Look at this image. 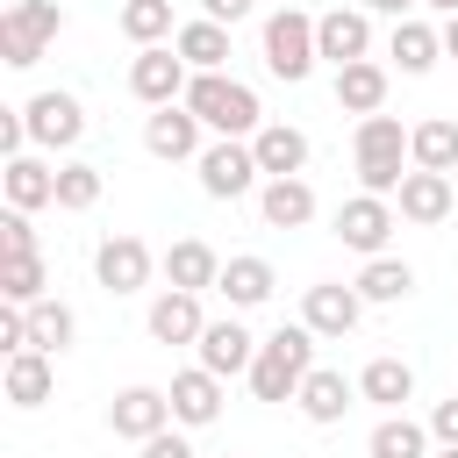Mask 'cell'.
Here are the masks:
<instances>
[{
  "mask_svg": "<svg viewBox=\"0 0 458 458\" xmlns=\"http://www.w3.org/2000/svg\"><path fill=\"white\" fill-rule=\"evenodd\" d=\"M308 372H315V329H308V322H279V329L258 344L250 394H258V401H293Z\"/></svg>",
  "mask_w": 458,
  "mask_h": 458,
  "instance_id": "cell-1",
  "label": "cell"
},
{
  "mask_svg": "<svg viewBox=\"0 0 458 458\" xmlns=\"http://www.w3.org/2000/svg\"><path fill=\"white\" fill-rule=\"evenodd\" d=\"M186 107H193V114H200V129H215L222 143H229V136H258V129H265L258 93H250L243 79H222V72H193Z\"/></svg>",
  "mask_w": 458,
  "mask_h": 458,
  "instance_id": "cell-2",
  "label": "cell"
},
{
  "mask_svg": "<svg viewBox=\"0 0 458 458\" xmlns=\"http://www.w3.org/2000/svg\"><path fill=\"white\" fill-rule=\"evenodd\" d=\"M401 157H408V129H401L394 114H365V122H358V186L379 193V200L401 193V179H408Z\"/></svg>",
  "mask_w": 458,
  "mask_h": 458,
  "instance_id": "cell-3",
  "label": "cell"
},
{
  "mask_svg": "<svg viewBox=\"0 0 458 458\" xmlns=\"http://www.w3.org/2000/svg\"><path fill=\"white\" fill-rule=\"evenodd\" d=\"M57 29H64V7H57V0H14V7L0 14V57H7L14 72H29Z\"/></svg>",
  "mask_w": 458,
  "mask_h": 458,
  "instance_id": "cell-4",
  "label": "cell"
},
{
  "mask_svg": "<svg viewBox=\"0 0 458 458\" xmlns=\"http://www.w3.org/2000/svg\"><path fill=\"white\" fill-rule=\"evenodd\" d=\"M315 57H322V50H315V21H308L301 7H279V14L265 21V64H272V79L293 86V79L315 72Z\"/></svg>",
  "mask_w": 458,
  "mask_h": 458,
  "instance_id": "cell-5",
  "label": "cell"
},
{
  "mask_svg": "<svg viewBox=\"0 0 458 458\" xmlns=\"http://www.w3.org/2000/svg\"><path fill=\"white\" fill-rule=\"evenodd\" d=\"M186 57L179 50H165V43H150V50H136V64H129V93L136 100H150V107H172V100H186Z\"/></svg>",
  "mask_w": 458,
  "mask_h": 458,
  "instance_id": "cell-6",
  "label": "cell"
},
{
  "mask_svg": "<svg viewBox=\"0 0 458 458\" xmlns=\"http://www.w3.org/2000/svg\"><path fill=\"white\" fill-rule=\"evenodd\" d=\"M200 186H208L215 200L250 193V186H258V150L236 143V136H229V143H208V150H200Z\"/></svg>",
  "mask_w": 458,
  "mask_h": 458,
  "instance_id": "cell-7",
  "label": "cell"
},
{
  "mask_svg": "<svg viewBox=\"0 0 458 458\" xmlns=\"http://www.w3.org/2000/svg\"><path fill=\"white\" fill-rule=\"evenodd\" d=\"M358 315H365V293L344 286V279H322V286H308V301H301V322H308L315 336H351Z\"/></svg>",
  "mask_w": 458,
  "mask_h": 458,
  "instance_id": "cell-8",
  "label": "cell"
},
{
  "mask_svg": "<svg viewBox=\"0 0 458 458\" xmlns=\"http://www.w3.org/2000/svg\"><path fill=\"white\" fill-rule=\"evenodd\" d=\"M21 122H29V136L50 143V150H72V143L86 136V107H79L72 93H36V100L21 107Z\"/></svg>",
  "mask_w": 458,
  "mask_h": 458,
  "instance_id": "cell-9",
  "label": "cell"
},
{
  "mask_svg": "<svg viewBox=\"0 0 458 458\" xmlns=\"http://www.w3.org/2000/svg\"><path fill=\"white\" fill-rule=\"evenodd\" d=\"M107 422H114V437L150 444V437L172 422V394H157V386H122V394H114V408H107Z\"/></svg>",
  "mask_w": 458,
  "mask_h": 458,
  "instance_id": "cell-10",
  "label": "cell"
},
{
  "mask_svg": "<svg viewBox=\"0 0 458 458\" xmlns=\"http://www.w3.org/2000/svg\"><path fill=\"white\" fill-rule=\"evenodd\" d=\"M336 236H344L351 250L379 258V250H386V236H394V208H386L379 193H358V200H344V208H336Z\"/></svg>",
  "mask_w": 458,
  "mask_h": 458,
  "instance_id": "cell-11",
  "label": "cell"
},
{
  "mask_svg": "<svg viewBox=\"0 0 458 458\" xmlns=\"http://www.w3.org/2000/svg\"><path fill=\"white\" fill-rule=\"evenodd\" d=\"M315 50L344 72V64H358V57L372 50V21H365L358 7H329V14L315 21Z\"/></svg>",
  "mask_w": 458,
  "mask_h": 458,
  "instance_id": "cell-12",
  "label": "cell"
},
{
  "mask_svg": "<svg viewBox=\"0 0 458 458\" xmlns=\"http://www.w3.org/2000/svg\"><path fill=\"white\" fill-rule=\"evenodd\" d=\"M93 272H100L107 293H136V286L150 279V243H143V236H107V243L93 250Z\"/></svg>",
  "mask_w": 458,
  "mask_h": 458,
  "instance_id": "cell-13",
  "label": "cell"
},
{
  "mask_svg": "<svg viewBox=\"0 0 458 458\" xmlns=\"http://www.w3.org/2000/svg\"><path fill=\"white\" fill-rule=\"evenodd\" d=\"M143 143H150V157H200V114L186 100H172L143 122Z\"/></svg>",
  "mask_w": 458,
  "mask_h": 458,
  "instance_id": "cell-14",
  "label": "cell"
},
{
  "mask_svg": "<svg viewBox=\"0 0 458 458\" xmlns=\"http://www.w3.org/2000/svg\"><path fill=\"white\" fill-rule=\"evenodd\" d=\"M250 150H258V172L265 179H301V165H308V136L293 122H265L250 136Z\"/></svg>",
  "mask_w": 458,
  "mask_h": 458,
  "instance_id": "cell-15",
  "label": "cell"
},
{
  "mask_svg": "<svg viewBox=\"0 0 458 458\" xmlns=\"http://www.w3.org/2000/svg\"><path fill=\"white\" fill-rule=\"evenodd\" d=\"M200 365H208L215 379L250 372V365H258V336H250L243 322H208V336H200Z\"/></svg>",
  "mask_w": 458,
  "mask_h": 458,
  "instance_id": "cell-16",
  "label": "cell"
},
{
  "mask_svg": "<svg viewBox=\"0 0 458 458\" xmlns=\"http://www.w3.org/2000/svg\"><path fill=\"white\" fill-rule=\"evenodd\" d=\"M215 415H222V379H215L208 365L179 372V379H172V422L200 429V422H215Z\"/></svg>",
  "mask_w": 458,
  "mask_h": 458,
  "instance_id": "cell-17",
  "label": "cell"
},
{
  "mask_svg": "<svg viewBox=\"0 0 458 458\" xmlns=\"http://www.w3.org/2000/svg\"><path fill=\"white\" fill-rule=\"evenodd\" d=\"M150 336H157V344H200V336H208L200 293H157V301H150Z\"/></svg>",
  "mask_w": 458,
  "mask_h": 458,
  "instance_id": "cell-18",
  "label": "cell"
},
{
  "mask_svg": "<svg viewBox=\"0 0 458 458\" xmlns=\"http://www.w3.org/2000/svg\"><path fill=\"white\" fill-rule=\"evenodd\" d=\"M408 157H415V172H458V122H444V114H429V122H415L408 129Z\"/></svg>",
  "mask_w": 458,
  "mask_h": 458,
  "instance_id": "cell-19",
  "label": "cell"
},
{
  "mask_svg": "<svg viewBox=\"0 0 458 458\" xmlns=\"http://www.w3.org/2000/svg\"><path fill=\"white\" fill-rule=\"evenodd\" d=\"M165 279H172V293H200V286H215V279H222V258H215L200 236H186V243H172V250H165Z\"/></svg>",
  "mask_w": 458,
  "mask_h": 458,
  "instance_id": "cell-20",
  "label": "cell"
},
{
  "mask_svg": "<svg viewBox=\"0 0 458 458\" xmlns=\"http://www.w3.org/2000/svg\"><path fill=\"white\" fill-rule=\"evenodd\" d=\"M336 107H351L358 122H365V114H379V107H386V72H379L372 57L344 64V72H336Z\"/></svg>",
  "mask_w": 458,
  "mask_h": 458,
  "instance_id": "cell-21",
  "label": "cell"
},
{
  "mask_svg": "<svg viewBox=\"0 0 458 458\" xmlns=\"http://www.w3.org/2000/svg\"><path fill=\"white\" fill-rule=\"evenodd\" d=\"M50 200H57V172H50L43 157H29V150L7 157V208L29 215V208H50Z\"/></svg>",
  "mask_w": 458,
  "mask_h": 458,
  "instance_id": "cell-22",
  "label": "cell"
},
{
  "mask_svg": "<svg viewBox=\"0 0 458 458\" xmlns=\"http://www.w3.org/2000/svg\"><path fill=\"white\" fill-rule=\"evenodd\" d=\"M258 208H265L272 229H301V222H315V186L308 179H265Z\"/></svg>",
  "mask_w": 458,
  "mask_h": 458,
  "instance_id": "cell-23",
  "label": "cell"
},
{
  "mask_svg": "<svg viewBox=\"0 0 458 458\" xmlns=\"http://www.w3.org/2000/svg\"><path fill=\"white\" fill-rule=\"evenodd\" d=\"M50 386H57L50 351H14V358H7V401H14V408H43Z\"/></svg>",
  "mask_w": 458,
  "mask_h": 458,
  "instance_id": "cell-24",
  "label": "cell"
},
{
  "mask_svg": "<svg viewBox=\"0 0 458 458\" xmlns=\"http://www.w3.org/2000/svg\"><path fill=\"white\" fill-rule=\"evenodd\" d=\"M351 394H358V386H351L344 372H322V365H315V372L301 379V394H293V401H301V415H308V422H344Z\"/></svg>",
  "mask_w": 458,
  "mask_h": 458,
  "instance_id": "cell-25",
  "label": "cell"
},
{
  "mask_svg": "<svg viewBox=\"0 0 458 458\" xmlns=\"http://www.w3.org/2000/svg\"><path fill=\"white\" fill-rule=\"evenodd\" d=\"M401 215L422 222V229L444 222V215H451V179H444V172H408V179H401Z\"/></svg>",
  "mask_w": 458,
  "mask_h": 458,
  "instance_id": "cell-26",
  "label": "cell"
},
{
  "mask_svg": "<svg viewBox=\"0 0 458 458\" xmlns=\"http://www.w3.org/2000/svg\"><path fill=\"white\" fill-rule=\"evenodd\" d=\"M215 286L229 293V308H258V301H272V286H279V279H272V265H265V258H229Z\"/></svg>",
  "mask_w": 458,
  "mask_h": 458,
  "instance_id": "cell-27",
  "label": "cell"
},
{
  "mask_svg": "<svg viewBox=\"0 0 458 458\" xmlns=\"http://www.w3.org/2000/svg\"><path fill=\"white\" fill-rule=\"evenodd\" d=\"M172 50H179L193 72H222V57H229V29H222V21H186V29L172 36Z\"/></svg>",
  "mask_w": 458,
  "mask_h": 458,
  "instance_id": "cell-28",
  "label": "cell"
},
{
  "mask_svg": "<svg viewBox=\"0 0 458 458\" xmlns=\"http://www.w3.org/2000/svg\"><path fill=\"white\" fill-rule=\"evenodd\" d=\"M358 394H365V401H379V408H401V401L415 394V372H408V358H372V365L358 372Z\"/></svg>",
  "mask_w": 458,
  "mask_h": 458,
  "instance_id": "cell-29",
  "label": "cell"
},
{
  "mask_svg": "<svg viewBox=\"0 0 458 458\" xmlns=\"http://www.w3.org/2000/svg\"><path fill=\"white\" fill-rule=\"evenodd\" d=\"M394 57H401V72H429L437 57H444V29H429V21H394Z\"/></svg>",
  "mask_w": 458,
  "mask_h": 458,
  "instance_id": "cell-30",
  "label": "cell"
},
{
  "mask_svg": "<svg viewBox=\"0 0 458 458\" xmlns=\"http://www.w3.org/2000/svg\"><path fill=\"white\" fill-rule=\"evenodd\" d=\"M358 293H365V301H408V293H415V265H401V258H372V265L358 272Z\"/></svg>",
  "mask_w": 458,
  "mask_h": 458,
  "instance_id": "cell-31",
  "label": "cell"
},
{
  "mask_svg": "<svg viewBox=\"0 0 458 458\" xmlns=\"http://www.w3.org/2000/svg\"><path fill=\"white\" fill-rule=\"evenodd\" d=\"M0 301L7 308H36L43 301V258H0Z\"/></svg>",
  "mask_w": 458,
  "mask_h": 458,
  "instance_id": "cell-32",
  "label": "cell"
},
{
  "mask_svg": "<svg viewBox=\"0 0 458 458\" xmlns=\"http://www.w3.org/2000/svg\"><path fill=\"white\" fill-rule=\"evenodd\" d=\"M72 329H79V322H72L64 301H36V308H29V351H64Z\"/></svg>",
  "mask_w": 458,
  "mask_h": 458,
  "instance_id": "cell-33",
  "label": "cell"
},
{
  "mask_svg": "<svg viewBox=\"0 0 458 458\" xmlns=\"http://www.w3.org/2000/svg\"><path fill=\"white\" fill-rule=\"evenodd\" d=\"M122 36L129 43H157V36H172V0H122Z\"/></svg>",
  "mask_w": 458,
  "mask_h": 458,
  "instance_id": "cell-34",
  "label": "cell"
},
{
  "mask_svg": "<svg viewBox=\"0 0 458 458\" xmlns=\"http://www.w3.org/2000/svg\"><path fill=\"white\" fill-rule=\"evenodd\" d=\"M422 444H429V429L408 422V415H386L372 429V458H422Z\"/></svg>",
  "mask_w": 458,
  "mask_h": 458,
  "instance_id": "cell-35",
  "label": "cell"
},
{
  "mask_svg": "<svg viewBox=\"0 0 458 458\" xmlns=\"http://www.w3.org/2000/svg\"><path fill=\"white\" fill-rule=\"evenodd\" d=\"M93 200H100V165H64V172H57V208L86 215Z\"/></svg>",
  "mask_w": 458,
  "mask_h": 458,
  "instance_id": "cell-36",
  "label": "cell"
},
{
  "mask_svg": "<svg viewBox=\"0 0 458 458\" xmlns=\"http://www.w3.org/2000/svg\"><path fill=\"white\" fill-rule=\"evenodd\" d=\"M0 258H36V229H29V215H21V208H7V215H0Z\"/></svg>",
  "mask_w": 458,
  "mask_h": 458,
  "instance_id": "cell-37",
  "label": "cell"
},
{
  "mask_svg": "<svg viewBox=\"0 0 458 458\" xmlns=\"http://www.w3.org/2000/svg\"><path fill=\"white\" fill-rule=\"evenodd\" d=\"M429 437H437V444H444V451H458V394H451V401H437V408H429Z\"/></svg>",
  "mask_w": 458,
  "mask_h": 458,
  "instance_id": "cell-38",
  "label": "cell"
},
{
  "mask_svg": "<svg viewBox=\"0 0 458 458\" xmlns=\"http://www.w3.org/2000/svg\"><path fill=\"white\" fill-rule=\"evenodd\" d=\"M0 351H7V358L29 351V308H7V315H0Z\"/></svg>",
  "mask_w": 458,
  "mask_h": 458,
  "instance_id": "cell-39",
  "label": "cell"
},
{
  "mask_svg": "<svg viewBox=\"0 0 458 458\" xmlns=\"http://www.w3.org/2000/svg\"><path fill=\"white\" fill-rule=\"evenodd\" d=\"M21 143H29V122H21V107H7V114H0V150L21 157Z\"/></svg>",
  "mask_w": 458,
  "mask_h": 458,
  "instance_id": "cell-40",
  "label": "cell"
},
{
  "mask_svg": "<svg viewBox=\"0 0 458 458\" xmlns=\"http://www.w3.org/2000/svg\"><path fill=\"white\" fill-rule=\"evenodd\" d=\"M250 0H200V21H243Z\"/></svg>",
  "mask_w": 458,
  "mask_h": 458,
  "instance_id": "cell-41",
  "label": "cell"
},
{
  "mask_svg": "<svg viewBox=\"0 0 458 458\" xmlns=\"http://www.w3.org/2000/svg\"><path fill=\"white\" fill-rule=\"evenodd\" d=\"M143 458H193V451H186V437H172V429H157V437L143 444Z\"/></svg>",
  "mask_w": 458,
  "mask_h": 458,
  "instance_id": "cell-42",
  "label": "cell"
},
{
  "mask_svg": "<svg viewBox=\"0 0 458 458\" xmlns=\"http://www.w3.org/2000/svg\"><path fill=\"white\" fill-rule=\"evenodd\" d=\"M365 7H379V14H401V21H408V7H422V0H365Z\"/></svg>",
  "mask_w": 458,
  "mask_h": 458,
  "instance_id": "cell-43",
  "label": "cell"
},
{
  "mask_svg": "<svg viewBox=\"0 0 458 458\" xmlns=\"http://www.w3.org/2000/svg\"><path fill=\"white\" fill-rule=\"evenodd\" d=\"M444 57H458V14L444 21Z\"/></svg>",
  "mask_w": 458,
  "mask_h": 458,
  "instance_id": "cell-44",
  "label": "cell"
},
{
  "mask_svg": "<svg viewBox=\"0 0 458 458\" xmlns=\"http://www.w3.org/2000/svg\"><path fill=\"white\" fill-rule=\"evenodd\" d=\"M422 7H437V14H444V21H451V14H458V0H422Z\"/></svg>",
  "mask_w": 458,
  "mask_h": 458,
  "instance_id": "cell-45",
  "label": "cell"
},
{
  "mask_svg": "<svg viewBox=\"0 0 458 458\" xmlns=\"http://www.w3.org/2000/svg\"><path fill=\"white\" fill-rule=\"evenodd\" d=\"M437 458H458V451H437Z\"/></svg>",
  "mask_w": 458,
  "mask_h": 458,
  "instance_id": "cell-46",
  "label": "cell"
}]
</instances>
